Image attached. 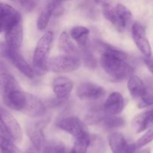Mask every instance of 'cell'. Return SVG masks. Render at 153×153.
<instances>
[{"mask_svg":"<svg viewBox=\"0 0 153 153\" xmlns=\"http://www.w3.org/2000/svg\"><path fill=\"white\" fill-rule=\"evenodd\" d=\"M9 106L12 110L20 111L32 117H40L46 112V107L38 97L21 90L12 95Z\"/></svg>","mask_w":153,"mask_h":153,"instance_id":"6da1fadb","label":"cell"},{"mask_svg":"<svg viewBox=\"0 0 153 153\" xmlns=\"http://www.w3.org/2000/svg\"><path fill=\"white\" fill-rule=\"evenodd\" d=\"M125 60L120 57L102 54L100 62L106 74L115 80L122 81L129 79L134 73V68Z\"/></svg>","mask_w":153,"mask_h":153,"instance_id":"7a4b0ae2","label":"cell"},{"mask_svg":"<svg viewBox=\"0 0 153 153\" xmlns=\"http://www.w3.org/2000/svg\"><path fill=\"white\" fill-rule=\"evenodd\" d=\"M0 134L14 143L22 140V131L14 117L4 108L0 106Z\"/></svg>","mask_w":153,"mask_h":153,"instance_id":"3957f363","label":"cell"},{"mask_svg":"<svg viewBox=\"0 0 153 153\" xmlns=\"http://www.w3.org/2000/svg\"><path fill=\"white\" fill-rule=\"evenodd\" d=\"M53 42V34L51 31L45 33L36 45L33 54L32 63L37 72L42 73L46 71V65Z\"/></svg>","mask_w":153,"mask_h":153,"instance_id":"277c9868","label":"cell"},{"mask_svg":"<svg viewBox=\"0 0 153 153\" xmlns=\"http://www.w3.org/2000/svg\"><path fill=\"white\" fill-rule=\"evenodd\" d=\"M81 65L80 58L62 55L47 60L46 70L53 73H71L78 70Z\"/></svg>","mask_w":153,"mask_h":153,"instance_id":"5b68a950","label":"cell"},{"mask_svg":"<svg viewBox=\"0 0 153 153\" xmlns=\"http://www.w3.org/2000/svg\"><path fill=\"white\" fill-rule=\"evenodd\" d=\"M57 126L63 131L71 134L74 138L88 134L85 124L76 117H68L60 120L57 123Z\"/></svg>","mask_w":153,"mask_h":153,"instance_id":"8992f818","label":"cell"},{"mask_svg":"<svg viewBox=\"0 0 153 153\" xmlns=\"http://www.w3.org/2000/svg\"><path fill=\"white\" fill-rule=\"evenodd\" d=\"M4 57L8 58L11 62V64L26 77L32 79L34 76L33 69L26 61L24 57L18 52V50L10 49L7 46Z\"/></svg>","mask_w":153,"mask_h":153,"instance_id":"52a82bcc","label":"cell"},{"mask_svg":"<svg viewBox=\"0 0 153 153\" xmlns=\"http://www.w3.org/2000/svg\"><path fill=\"white\" fill-rule=\"evenodd\" d=\"M131 32L135 44L144 56L148 57L152 55L151 46L146 37L145 28L142 24L140 22H134L132 25Z\"/></svg>","mask_w":153,"mask_h":153,"instance_id":"ba28073f","label":"cell"},{"mask_svg":"<svg viewBox=\"0 0 153 153\" xmlns=\"http://www.w3.org/2000/svg\"><path fill=\"white\" fill-rule=\"evenodd\" d=\"M77 97L82 100H98L105 95V90L102 87L92 82H83L78 86Z\"/></svg>","mask_w":153,"mask_h":153,"instance_id":"9c48e42d","label":"cell"},{"mask_svg":"<svg viewBox=\"0 0 153 153\" xmlns=\"http://www.w3.org/2000/svg\"><path fill=\"white\" fill-rule=\"evenodd\" d=\"M4 31L5 33V44L10 49L18 50L22 46L23 40L22 21L8 27Z\"/></svg>","mask_w":153,"mask_h":153,"instance_id":"30bf717a","label":"cell"},{"mask_svg":"<svg viewBox=\"0 0 153 153\" xmlns=\"http://www.w3.org/2000/svg\"><path fill=\"white\" fill-rule=\"evenodd\" d=\"M109 145L112 153H135V143H130L121 133L113 132L109 136Z\"/></svg>","mask_w":153,"mask_h":153,"instance_id":"8fae6325","label":"cell"},{"mask_svg":"<svg viewBox=\"0 0 153 153\" xmlns=\"http://www.w3.org/2000/svg\"><path fill=\"white\" fill-rule=\"evenodd\" d=\"M45 126V121H38L27 128V134L34 147L38 151L41 150L45 144V137L43 131Z\"/></svg>","mask_w":153,"mask_h":153,"instance_id":"7c38bea8","label":"cell"},{"mask_svg":"<svg viewBox=\"0 0 153 153\" xmlns=\"http://www.w3.org/2000/svg\"><path fill=\"white\" fill-rule=\"evenodd\" d=\"M74 88V82L71 79L64 76L55 78L52 82V89L56 98L60 100H67Z\"/></svg>","mask_w":153,"mask_h":153,"instance_id":"4fadbf2b","label":"cell"},{"mask_svg":"<svg viewBox=\"0 0 153 153\" xmlns=\"http://www.w3.org/2000/svg\"><path fill=\"white\" fill-rule=\"evenodd\" d=\"M124 100L118 92H112L108 96L103 105L104 111L107 115H116L123 110Z\"/></svg>","mask_w":153,"mask_h":153,"instance_id":"5bb4252c","label":"cell"},{"mask_svg":"<svg viewBox=\"0 0 153 153\" xmlns=\"http://www.w3.org/2000/svg\"><path fill=\"white\" fill-rule=\"evenodd\" d=\"M0 19L4 25V30L8 27L22 21L20 13L12 6L0 2Z\"/></svg>","mask_w":153,"mask_h":153,"instance_id":"9a60e30c","label":"cell"},{"mask_svg":"<svg viewBox=\"0 0 153 153\" xmlns=\"http://www.w3.org/2000/svg\"><path fill=\"white\" fill-rule=\"evenodd\" d=\"M153 125V106L146 111L136 115L132 121V126L136 132L140 133Z\"/></svg>","mask_w":153,"mask_h":153,"instance_id":"2e32d148","label":"cell"},{"mask_svg":"<svg viewBox=\"0 0 153 153\" xmlns=\"http://www.w3.org/2000/svg\"><path fill=\"white\" fill-rule=\"evenodd\" d=\"M20 89L17 81L12 75L8 73H0V96L4 98L10 93Z\"/></svg>","mask_w":153,"mask_h":153,"instance_id":"e0dca14e","label":"cell"},{"mask_svg":"<svg viewBox=\"0 0 153 153\" xmlns=\"http://www.w3.org/2000/svg\"><path fill=\"white\" fill-rule=\"evenodd\" d=\"M58 47L62 55H70V56L80 57V51L78 50L74 43L70 40V36L67 32L64 31L60 34L58 39Z\"/></svg>","mask_w":153,"mask_h":153,"instance_id":"ac0fdd59","label":"cell"},{"mask_svg":"<svg viewBox=\"0 0 153 153\" xmlns=\"http://www.w3.org/2000/svg\"><path fill=\"white\" fill-rule=\"evenodd\" d=\"M128 88L131 97L134 99H140L146 92V85L137 76H131L128 81Z\"/></svg>","mask_w":153,"mask_h":153,"instance_id":"d6986e66","label":"cell"},{"mask_svg":"<svg viewBox=\"0 0 153 153\" xmlns=\"http://www.w3.org/2000/svg\"><path fill=\"white\" fill-rule=\"evenodd\" d=\"M102 10H103V14L105 19L109 21L116 28L117 31L119 32H122L124 31L125 27L120 21L119 18L116 12L115 7H112L111 4H104V5H102Z\"/></svg>","mask_w":153,"mask_h":153,"instance_id":"ffe728a7","label":"cell"},{"mask_svg":"<svg viewBox=\"0 0 153 153\" xmlns=\"http://www.w3.org/2000/svg\"><path fill=\"white\" fill-rule=\"evenodd\" d=\"M89 29L85 26H75L70 31V37L78 43L80 47L88 46Z\"/></svg>","mask_w":153,"mask_h":153,"instance_id":"44dd1931","label":"cell"},{"mask_svg":"<svg viewBox=\"0 0 153 153\" xmlns=\"http://www.w3.org/2000/svg\"><path fill=\"white\" fill-rule=\"evenodd\" d=\"M103 127L106 129L112 130L122 128L124 126L125 122L122 117H118L116 115L106 114L100 122Z\"/></svg>","mask_w":153,"mask_h":153,"instance_id":"7402d4cb","label":"cell"},{"mask_svg":"<svg viewBox=\"0 0 153 153\" xmlns=\"http://www.w3.org/2000/svg\"><path fill=\"white\" fill-rule=\"evenodd\" d=\"M90 142H91V137L89 134L75 138L74 143L70 153H87Z\"/></svg>","mask_w":153,"mask_h":153,"instance_id":"603a6c76","label":"cell"},{"mask_svg":"<svg viewBox=\"0 0 153 153\" xmlns=\"http://www.w3.org/2000/svg\"><path fill=\"white\" fill-rule=\"evenodd\" d=\"M80 56H81L84 64H85L88 68L94 69V67H96V64H97L96 59L88 46L80 47Z\"/></svg>","mask_w":153,"mask_h":153,"instance_id":"cb8c5ba5","label":"cell"},{"mask_svg":"<svg viewBox=\"0 0 153 153\" xmlns=\"http://www.w3.org/2000/svg\"><path fill=\"white\" fill-rule=\"evenodd\" d=\"M52 16V9H51L50 6L47 4V5L45 7V8L42 10L39 14L38 17L37 19V27L39 30L43 31L46 26L48 25L50 18Z\"/></svg>","mask_w":153,"mask_h":153,"instance_id":"d4e9b609","label":"cell"},{"mask_svg":"<svg viewBox=\"0 0 153 153\" xmlns=\"http://www.w3.org/2000/svg\"><path fill=\"white\" fill-rule=\"evenodd\" d=\"M42 153H66L65 146L60 140H51L45 143Z\"/></svg>","mask_w":153,"mask_h":153,"instance_id":"484cf974","label":"cell"},{"mask_svg":"<svg viewBox=\"0 0 153 153\" xmlns=\"http://www.w3.org/2000/svg\"><path fill=\"white\" fill-rule=\"evenodd\" d=\"M115 10L122 23L124 25V27H126L127 23L132 18V14L130 11L127 8V7L123 5L122 4H117L115 7Z\"/></svg>","mask_w":153,"mask_h":153,"instance_id":"4316f807","label":"cell"},{"mask_svg":"<svg viewBox=\"0 0 153 153\" xmlns=\"http://www.w3.org/2000/svg\"><path fill=\"white\" fill-rule=\"evenodd\" d=\"M0 151L10 153H20V149L14 144V142L0 134Z\"/></svg>","mask_w":153,"mask_h":153,"instance_id":"83f0119b","label":"cell"},{"mask_svg":"<svg viewBox=\"0 0 153 153\" xmlns=\"http://www.w3.org/2000/svg\"><path fill=\"white\" fill-rule=\"evenodd\" d=\"M153 140V125L148 128L146 132L141 137H140L135 143L136 149L143 147Z\"/></svg>","mask_w":153,"mask_h":153,"instance_id":"f1b7e54d","label":"cell"},{"mask_svg":"<svg viewBox=\"0 0 153 153\" xmlns=\"http://www.w3.org/2000/svg\"><path fill=\"white\" fill-rule=\"evenodd\" d=\"M16 2H17L22 8L27 12L32 11L37 5L36 0H16Z\"/></svg>","mask_w":153,"mask_h":153,"instance_id":"f546056e","label":"cell"},{"mask_svg":"<svg viewBox=\"0 0 153 153\" xmlns=\"http://www.w3.org/2000/svg\"><path fill=\"white\" fill-rule=\"evenodd\" d=\"M82 10L86 12L88 16H95V8L92 6V4L90 3H85L82 7Z\"/></svg>","mask_w":153,"mask_h":153,"instance_id":"4dcf8cb0","label":"cell"},{"mask_svg":"<svg viewBox=\"0 0 153 153\" xmlns=\"http://www.w3.org/2000/svg\"><path fill=\"white\" fill-rule=\"evenodd\" d=\"M143 61L148 70L153 74V56L152 55L148 57L145 56V58H143Z\"/></svg>","mask_w":153,"mask_h":153,"instance_id":"1f68e13d","label":"cell"},{"mask_svg":"<svg viewBox=\"0 0 153 153\" xmlns=\"http://www.w3.org/2000/svg\"><path fill=\"white\" fill-rule=\"evenodd\" d=\"M92 1L94 3H96V4H101V5L111 4L112 3V0H92Z\"/></svg>","mask_w":153,"mask_h":153,"instance_id":"d6a6232c","label":"cell"},{"mask_svg":"<svg viewBox=\"0 0 153 153\" xmlns=\"http://www.w3.org/2000/svg\"><path fill=\"white\" fill-rule=\"evenodd\" d=\"M6 48H7V45L4 44L3 43L0 42V56H4V53H5Z\"/></svg>","mask_w":153,"mask_h":153,"instance_id":"836d02e7","label":"cell"},{"mask_svg":"<svg viewBox=\"0 0 153 153\" xmlns=\"http://www.w3.org/2000/svg\"><path fill=\"white\" fill-rule=\"evenodd\" d=\"M4 31V24H3L2 19H0V33H2V31Z\"/></svg>","mask_w":153,"mask_h":153,"instance_id":"e575fe53","label":"cell"},{"mask_svg":"<svg viewBox=\"0 0 153 153\" xmlns=\"http://www.w3.org/2000/svg\"><path fill=\"white\" fill-rule=\"evenodd\" d=\"M137 153H151V152H150L149 149H142V150L138 152Z\"/></svg>","mask_w":153,"mask_h":153,"instance_id":"d590c367","label":"cell"},{"mask_svg":"<svg viewBox=\"0 0 153 153\" xmlns=\"http://www.w3.org/2000/svg\"><path fill=\"white\" fill-rule=\"evenodd\" d=\"M0 153H10V152H4V151H0Z\"/></svg>","mask_w":153,"mask_h":153,"instance_id":"8d00e7d4","label":"cell"},{"mask_svg":"<svg viewBox=\"0 0 153 153\" xmlns=\"http://www.w3.org/2000/svg\"><path fill=\"white\" fill-rule=\"evenodd\" d=\"M61 1H71V0H59Z\"/></svg>","mask_w":153,"mask_h":153,"instance_id":"74e56055","label":"cell"},{"mask_svg":"<svg viewBox=\"0 0 153 153\" xmlns=\"http://www.w3.org/2000/svg\"><path fill=\"white\" fill-rule=\"evenodd\" d=\"M10 1H15V2H16V0H10Z\"/></svg>","mask_w":153,"mask_h":153,"instance_id":"f35d334b","label":"cell"},{"mask_svg":"<svg viewBox=\"0 0 153 153\" xmlns=\"http://www.w3.org/2000/svg\"><path fill=\"white\" fill-rule=\"evenodd\" d=\"M30 153H32V152H30Z\"/></svg>","mask_w":153,"mask_h":153,"instance_id":"ab89813d","label":"cell"}]
</instances>
